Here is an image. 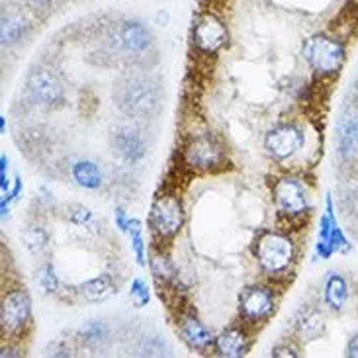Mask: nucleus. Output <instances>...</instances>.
<instances>
[{"instance_id": "obj_1", "label": "nucleus", "mask_w": 358, "mask_h": 358, "mask_svg": "<svg viewBox=\"0 0 358 358\" xmlns=\"http://www.w3.org/2000/svg\"><path fill=\"white\" fill-rule=\"evenodd\" d=\"M163 87L155 75L147 69H127L120 75L112 88L114 106L129 122L147 124L163 110Z\"/></svg>"}, {"instance_id": "obj_2", "label": "nucleus", "mask_w": 358, "mask_h": 358, "mask_svg": "<svg viewBox=\"0 0 358 358\" xmlns=\"http://www.w3.org/2000/svg\"><path fill=\"white\" fill-rule=\"evenodd\" d=\"M102 48L108 57L127 69H149L155 57V36L145 22L137 18H117L110 22L102 36Z\"/></svg>"}, {"instance_id": "obj_3", "label": "nucleus", "mask_w": 358, "mask_h": 358, "mask_svg": "<svg viewBox=\"0 0 358 358\" xmlns=\"http://www.w3.org/2000/svg\"><path fill=\"white\" fill-rule=\"evenodd\" d=\"M24 94L36 108L57 110L65 104V80L51 65H34L24 80Z\"/></svg>"}, {"instance_id": "obj_4", "label": "nucleus", "mask_w": 358, "mask_h": 358, "mask_svg": "<svg viewBox=\"0 0 358 358\" xmlns=\"http://www.w3.org/2000/svg\"><path fill=\"white\" fill-rule=\"evenodd\" d=\"M345 45L329 34H315L303 43V59L320 75H337L345 63Z\"/></svg>"}, {"instance_id": "obj_5", "label": "nucleus", "mask_w": 358, "mask_h": 358, "mask_svg": "<svg viewBox=\"0 0 358 358\" xmlns=\"http://www.w3.org/2000/svg\"><path fill=\"white\" fill-rule=\"evenodd\" d=\"M255 255H257V261L261 264L262 271L271 276H280L290 268L296 249H294V243L288 235L268 231L259 237Z\"/></svg>"}, {"instance_id": "obj_6", "label": "nucleus", "mask_w": 358, "mask_h": 358, "mask_svg": "<svg viewBox=\"0 0 358 358\" xmlns=\"http://www.w3.org/2000/svg\"><path fill=\"white\" fill-rule=\"evenodd\" d=\"M110 147L124 165H139L149 151L145 129L139 122L114 127L110 131Z\"/></svg>"}, {"instance_id": "obj_7", "label": "nucleus", "mask_w": 358, "mask_h": 358, "mask_svg": "<svg viewBox=\"0 0 358 358\" xmlns=\"http://www.w3.org/2000/svg\"><path fill=\"white\" fill-rule=\"evenodd\" d=\"M36 22H39L29 12L24 2L22 4H6L2 8L0 18V43L2 49H14L28 41L31 31L36 28Z\"/></svg>"}, {"instance_id": "obj_8", "label": "nucleus", "mask_w": 358, "mask_h": 358, "mask_svg": "<svg viewBox=\"0 0 358 358\" xmlns=\"http://www.w3.org/2000/svg\"><path fill=\"white\" fill-rule=\"evenodd\" d=\"M225 159V147L217 137L206 131L192 137L184 147V163L196 171H212Z\"/></svg>"}, {"instance_id": "obj_9", "label": "nucleus", "mask_w": 358, "mask_h": 358, "mask_svg": "<svg viewBox=\"0 0 358 358\" xmlns=\"http://www.w3.org/2000/svg\"><path fill=\"white\" fill-rule=\"evenodd\" d=\"M229 31L227 26L220 16L213 12H206L198 16L192 26V43L203 55H215L227 45Z\"/></svg>"}, {"instance_id": "obj_10", "label": "nucleus", "mask_w": 358, "mask_h": 358, "mask_svg": "<svg viewBox=\"0 0 358 358\" xmlns=\"http://www.w3.org/2000/svg\"><path fill=\"white\" fill-rule=\"evenodd\" d=\"M0 321H2L4 335L16 337L26 331L31 321V301H29L28 292L24 288H14L4 294Z\"/></svg>"}, {"instance_id": "obj_11", "label": "nucleus", "mask_w": 358, "mask_h": 358, "mask_svg": "<svg viewBox=\"0 0 358 358\" xmlns=\"http://www.w3.org/2000/svg\"><path fill=\"white\" fill-rule=\"evenodd\" d=\"M272 196H274L276 208L282 215L298 217V215H303L310 210L308 188L298 178H292V176L278 178L276 184L272 186Z\"/></svg>"}, {"instance_id": "obj_12", "label": "nucleus", "mask_w": 358, "mask_h": 358, "mask_svg": "<svg viewBox=\"0 0 358 358\" xmlns=\"http://www.w3.org/2000/svg\"><path fill=\"white\" fill-rule=\"evenodd\" d=\"M184 223V208L180 198L175 194H165L159 196L151 208V227L153 231L163 237L171 239L180 231Z\"/></svg>"}, {"instance_id": "obj_13", "label": "nucleus", "mask_w": 358, "mask_h": 358, "mask_svg": "<svg viewBox=\"0 0 358 358\" xmlns=\"http://www.w3.org/2000/svg\"><path fill=\"white\" fill-rule=\"evenodd\" d=\"M306 143V136L296 124H280L266 134L264 147L274 161H288Z\"/></svg>"}, {"instance_id": "obj_14", "label": "nucleus", "mask_w": 358, "mask_h": 358, "mask_svg": "<svg viewBox=\"0 0 358 358\" xmlns=\"http://www.w3.org/2000/svg\"><path fill=\"white\" fill-rule=\"evenodd\" d=\"M274 292L266 286H249L245 288L239 298V313L245 321L249 323H259L264 321L272 311H274Z\"/></svg>"}, {"instance_id": "obj_15", "label": "nucleus", "mask_w": 358, "mask_h": 358, "mask_svg": "<svg viewBox=\"0 0 358 358\" xmlns=\"http://www.w3.org/2000/svg\"><path fill=\"white\" fill-rule=\"evenodd\" d=\"M337 153L343 163H355L358 159V106L349 108L337 126Z\"/></svg>"}, {"instance_id": "obj_16", "label": "nucleus", "mask_w": 358, "mask_h": 358, "mask_svg": "<svg viewBox=\"0 0 358 358\" xmlns=\"http://www.w3.org/2000/svg\"><path fill=\"white\" fill-rule=\"evenodd\" d=\"M180 333H182L184 341L192 349L200 350V352H208L215 345L212 331L194 315H182L180 317Z\"/></svg>"}, {"instance_id": "obj_17", "label": "nucleus", "mask_w": 358, "mask_h": 358, "mask_svg": "<svg viewBox=\"0 0 358 358\" xmlns=\"http://www.w3.org/2000/svg\"><path fill=\"white\" fill-rule=\"evenodd\" d=\"M213 349L217 350L220 357L225 358L245 357L249 350V337L241 327H227L220 333V337H215Z\"/></svg>"}, {"instance_id": "obj_18", "label": "nucleus", "mask_w": 358, "mask_h": 358, "mask_svg": "<svg viewBox=\"0 0 358 358\" xmlns=\"http://www.w3.org/2000/svg\"><path fill=\"white\" fill-rule=\"evenodd\" d=\"M117 292V284L110 274H100L92 280H87L85 284L78 286V294L90 303H100L106 301L110 296H114Z\"/></svg>"}, {"instance_id": "obj_19", "label": "nucleus", "mask_w": 358, "mask_h": 358, "mask_svg": "<svg viewBox=\"0 0 358 358\" xmlns=\"http://www.w3.org/2000/svg\"><path fill=\"white\" fill-rule=\"evenodd\" d=\"M296 333L298 337L303 341L320 339L321 335L325 333V320L323 313L320 310L313 308H306L300 311L298 320H296Z\"/></svg>"}, {"instance_id": "obj_20", "label": "nucleus", "mask_w": 358, "mask_h": 358, "mask_svg": "<svg viewBox=\"0 0 358 358\" xmlns=\"http://www.w3.org/2000/svg\"><path fill=\"white\" fill-rule=\"evenodd\" d=\"M110 339H112L110 327L100 320L88 321L87 325H83L78 331V341L90 350H104Z\"/></svg>"}, {"instance_id": "obj_21", "label": "nucleus", "mask_w": 358, "mask_h": 358, "mask_svg": "<svg viewBox=\"0 0 358 358\" xmlns=\"http://www.w3.org/2000/svg\"><path fill=\"white\" fill-rule=\"evenodd\" d=\"M71 175L75 178V182L87 190H98L102 184H104V175H102V169L94 163V161H77L73 169H71Z\"/></svg>"}, {"instance_id": "obj_22", "label": "nucleus", "mask_w": 358, "mask_h": 358, "mask_svg": "<svg viewBox=\"0 0 358 358\" xmlns=\"http://www.w3.org/2000/svg\"><path fill=\"white\" fill-rule=\"evenodd\" d=\"M349 300V286L341 274H331L325 282V301L333 311H341Z\"/></svg>"}, {"instance_id": "obj_23", "label": "nucleus", "mask_w": 358, "mask_h": 358, "mask_svg": "<svg viewBox=\"0 0 358 358\" xmlns=\"http://www.w3.org/2000/svg\"><path fill=\"white\" fill-rule=\"evenodd\" d=\"M24 241H26V247L34 255H41V252L48 249V231L41 225H38V223L36 225H29V227H26V231H24Z\"/></svg>"}, {"instance_id": "obj_24", "label": "nucleus", "mask_w": 358, "mask_h": 358, "mask_svg": "<svg viewBox=\"0 0 358 358\" xmlns=\"http://www.w3.org/2000/svg\"><path fill=\"white\" fill-rule=\"evenodd\" d=\"M67 0H24V6L38 20H48L53 16Z\"/></svg>"}, {"instance_id": "obj_25", "label": "nucleus", "mask_w": 358, "mask_h": 358, "mask_svg": "<svg viewBox=\"0 0 358 358\" xmlns=\"http://www.w3.org/2000/svg\"><path fill=\"white\" fill-rule=\"evenodd\" d=\"M151 271L157 276V280L169 282L171 278H175V266L165 255H153L151 257Z\"/></svg>"}, {"instance_id": "obj_26", "label": "nucleus", "mask_w": 358, "mask_h": 358, "mask_svg": "<svg viewBox=\"0 0 358 358\" xmlns=\"http://www.w3.org/2000/svg\"><path fill=\"white\" fill-rule=\"evenodd\" d=\"M38 280L41 284V288L49 294H57L59 288H61V282H59V276L55 274V268L51 264H43L38 272Z\"/></svg>"}, {"instance_id": "obj_27", "label": "nucleus", "mask_w": 358, "mask_h": 358, "mask_svg": "<svg viewBox=\"0 0 358 358\" xmlns=\"http://www.w3.org/2000/svg\"><path fill=\"white\" fill-rule=\"evenodd\" d=\"M129 298H131V301L136 303L137 308L147 306V301H149V286H147V282L143 278H136L134 280L131 290H129Z\"/></svg>"}, {"instance_id": "obj_28", "label": "nucleus", "mask_w": 358, "mask_h": 358, "mask_svg": "<svg viewBox=\"0 0 358 358\" xmlns=\"http://www.w3.org/2000/svg\"><path fill=\"white\" fill-rule=\"evenodd\" d=\"M127 231H129V237H131V247H134V251H136V257L139 264H143V235H141V225L136 220H131L129 222V227H127Z\"/></svg>"}, {"instance_id": "obj_29", "label": "nucleus", "mask_w": 358, "mask_h": 358, "mask_svg": "<svg viewBox=\"0 0 358 358\" xmlns=\"http://www.w3.org/2000/svg\"><path fill=\"white\" fill-rule=\"evenodd\" d=\"M69 222L75 223L78 227H87L88 223L92 222V212L88 208H85V206H71Z\"/></svg>"}, {"instance_id": "obj_30", "label": "nucleus", "mask_w": 358, "mask_h": 358, "mask_svg": "<svg viewBox=\"0 0 358 358\" xmlns=\"http://www.w3.org/2000/svg\"><path fill=\"white\" fill-rule=\"evenodd\" d=\"M272 357H298V352L290 347H274L272 349Z\"/></svg>"}, {"instance_id": "obj_31", "label": "nucleus", "mask_w": 358, "mask_h": 358, "mask_svg": "<svg viewBox=\"0 0 358 358\" xmlns=\"http://www.w3.org/2000/svg\"><path fill=\"white\" fill-rule=\"evenodd\" d=\"M116 222H117V227H120L122 231H127V227H129V222H131V220H127V215L124 210H117Z\"/></svg>"}, {"instance_id": "obj_32", "label": "nucleus", "mask_w": 358, "mask_h": 358, "mask_svg": "<svg viewBox=\"0 0 358 358\" xmlns=\"http://www.w3.org/2000/svg\"><path fill=\"white\" fill-rule=\"evenodd\" d=\"M347 357L358 358V335H355L347 345Z\"/></svg>"}, {"instance_id": "obj_33", "label": "nucleus", "mask_w": 358, "mask_h": 358, "mask_svg": "<svg viewBox=\"0 0 358 358\" xmlns=\"http://www.w3.org/2000/svg\"><path fill=\"white\" fill-rule=\"evenodd\" d=\"M352 90H355V96H357L358 100V73H357V77H355V83H352Z\"/></svg>"}]
</instances>
